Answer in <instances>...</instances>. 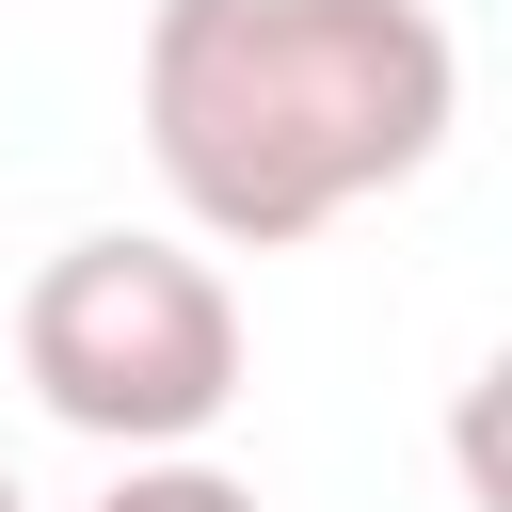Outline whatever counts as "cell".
Returning a JSON list of instances; mask_svg holds the SVG:
<instances>
[{"label":"cell","mask_w":512,"mask_h":512,"mask_svg":"<svg viewBox=\"0 0 512 512\" xmlns=\"http://www.w3.org/2000/svg\"><path fill=\"white\" fill-rule=\"evenodd\" d=\"M464 112L432 0H160L144 16V160L192 240L288 256L336 208L400 192Z\"/></svg>","instance_id":"1"},{"label":"cell","mask_w":512,"mask_h":512,"mask_svg":"<svg viewBox=\"0 0 512 512\" xmlns=\"http://www.w3.org/2000/svg\"><path fill=\"white\" fill-rule=\"evenodd\" d=\"M16 368L64 432H96L128 464H192V432L240 400V288L192 240L96 224L16 288Z\"/></svg>","instance_id":"2"},{"label":"cell","mask_w":512,"mask_h":512,"mask_svg":"<svg viewBox=\"0 0 512 512\" xmlns=\"http://www.w3.org/2000/svg\"><path fill=\"white\" fill-rule=\"evenodd\" d=\"M96 512H256V480H224V464H128Z\"/></svg>","instance_id":"3"},{"label":"cell","mask_w":512,"mask_h":512,"mask_svg":"<svg viewBox=\"0 0 512 512\" xmlns=\"http://www.w3.org/2000/svg\"><path fill=\"white\" fill-rule=\"evenodd\" d=\"M0 512H32V496H16V464H0Z\"/></svg>","instance_id":"4"}]
</instances>
